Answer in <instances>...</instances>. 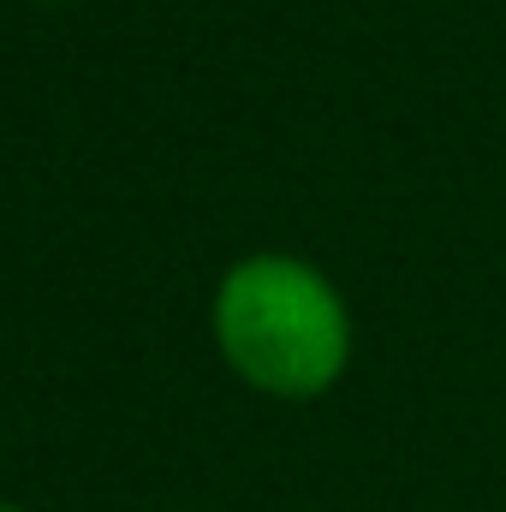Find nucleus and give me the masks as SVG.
Masks as SVG:
<instances>
[{"instance_id": "obj_1", "label": "nucleus", "mask_w": 506, "mask_h": 512, "mask_svg": "<svg viewBox=\"0 0 506 512\" xmlns=\"http://www.w3.org/2000/svg\"><path fill=\"white\" fill-rule=\"evenodd\" d=\"M221 358L274 399H316L346 376L352 316L334 280L298 256H245L215 292Z\"/></svg>"}, {"instance_id": "obj_2", "label": "nucleus", "mask_w": 506, "mask_h": 512, "mask_svg": "<svg viewBox=\"0 0 506 512\" xmlns=\"http://www.w3.org/2000/svg\"><path fill=\"white\" fill-rule=\"evenodd\" d=\"M0 512H24V507H12V501H0Z\"/></svg>"}]
</instances>
